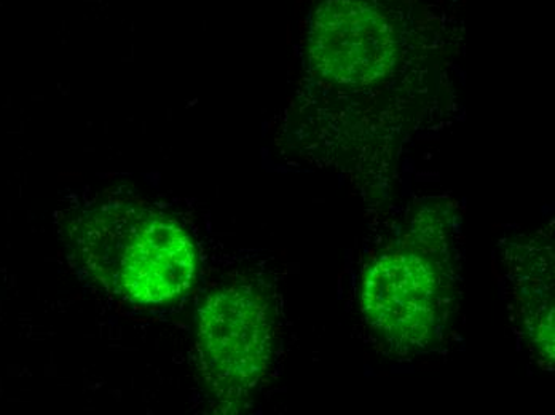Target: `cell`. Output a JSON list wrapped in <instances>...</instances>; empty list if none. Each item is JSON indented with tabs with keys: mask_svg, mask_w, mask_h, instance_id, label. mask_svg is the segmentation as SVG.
Listing matches in <instances>:
<instances>
[{
	"mask_svg": "<svg viewBox=\"0 0 555 415\" xmlns=\"http://www.w3.org/2000/svg\"><path fill=\"white\" fill-rule=\"evenodd\" d=\"M90 268L139 303H164L194 283L195 249L184 231L158 215L103 216L85 242Z\"/></svg>",
	"mask_w": 555,
	"mask_h": 415,
	"instance_id": "cell-1",
	"label": "cell"
},
{
	"mask_svg": "<svg viewBox=\"0 0 555 415\" xmlns=\"http://www.w3.org/2000/svg\"><path fill=\"white\" fill-rule=\"evenodd\" d=\"M270 349L269 310L259 296L229 288L209 297L199 319L198 350L203 374L219 397L233 400L256 387Z\"/></svg>",
	"mask_w": 555,
	"mask_h": 415,
	"instance_id": "cell-2",
	"label": "cell"
},
{
	"mask_svg": "<svg viewBox=\"0 0 555 415\" xmlns=\"http://www.w3.org/2000/svg\"><path fill=\"white\" fill-rule=\"evenodd\" d=\"M439 280L431 264L408 251L382 256L369 269L362 312L392 347L414 349L435 329Z\"/></svg>",
	"mask_w": 555,
	"mask_h": 415,
	"instance_id": "cell-3",
	"label": "cell"
}]
</instances>
